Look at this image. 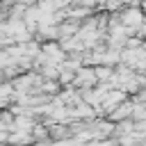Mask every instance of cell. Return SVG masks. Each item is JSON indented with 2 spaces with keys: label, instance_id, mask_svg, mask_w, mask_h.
<instances>
[{
  "label": "cell",
  "instance_id": "6da1fadb",
  "mask_svg": "<svg viewBox=\"0 0 146 146\" xmlns=\"http://www.w3.org/2000/svg\"><path fill=\"white\" fill-rule=\"evenodd\" d=\"M141 23V14L139 11H128L125 14V25H139Z\"/></svg>",
  "mask_w": 146,
  "mask_h": 146
},
{
  "label": "cell",
  "instance_id": "7a4b0ae2",
  "mask_svg": "<svg viewBox=\"0 0 146 146\" xmlns=\"http://www.w3.org/2000/svg\"><path fill=\"white\" fill-rule=\"evenodd\" d=\"M141 7H144V9H146V0H144V2H141Z\"/></svg>",
  "mask_w": 146,
  "mask_h": 146
}]
</instances>
